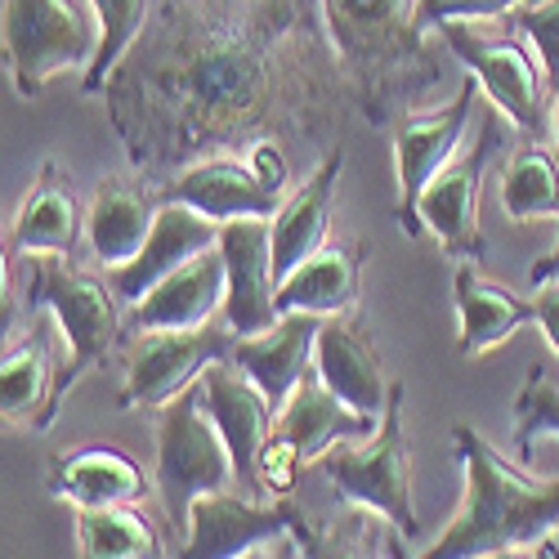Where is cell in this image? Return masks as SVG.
Returning a JSON list of instances; mask_svg holds the SVG:
<instances>
[{
	"instance_id": "cell-18",
	"label": "cell",
	"mask_w": 559,
	"mask_h": 559,
	"mask_svg": "<svg viewBox=\"0 0 559 559\" xmlns=\"http://www.w3.org/2000/svg\"><path fill=\"white\" fill-rule=\"evenodd\" d=\"M228 296V273H224V251L219 242L193 255L166 273L162 283L130 305V328L134 332H183V328H206L215 309H224Z\"/></svg>"
},
{
	"instance_id": "cell-29",
	"label": "cell",
	"mask_w": 559,
	"mask_h": 559,
	"mask_svg": "<svg viewBox=\"0 0 559 559\" xmlns=\"http://www.w3.org/2000/svg\"><path fill=\"white\" fill-rule=\"evenodd\" d=\"M76 550L85 559H153L162 555V542L126 501L76 510Z\"/></svg>"
},
{
	"instance_id": "cell-6",
	"label": "cell",
	"mask_w": 559,
	"mask_h": 559,
	"mask_svg": "<svg viewBox=\"0 0 559 559\" xmlns=\"http://www.w3.org/2000/svg\"><path fill=\"white\" fill-rule=\"evenodd\" d=\"M322 475H328L341 501L385 520L399 537L421 533L412 501V452L403 435V385H390V403L381 412L377 435H367L362 448L328 452L322 456Z\"/></svg>"
},
{
	"instance_id": "cell-17",
	"label": "cell",
	"mask_w": 559,
	"mask_h": 559,
	"mask_svg": "<svg viewBox=\"0 0 559 559\" xmlns=\"http://www.w3.org/2000/svg\"><path fill=\"white\" fill-rule=\"evenodd\" d=\"M219 228H224L219 219L202 215L189 202H162L144 251H139L130 264H121V269H108L112 273V292L121 296V305L144 300L166 273H175L179 264H189L193 255H202L206 247H215L219 242Z\"/></svg>"
},
{
	"instance_id": "cell-4",
	"label": "cell",
	"mask_w": 559,
	"mask_h": 559,
	"mask_svg": "<svg viewBox=\"0 0 559 559\" xmlns=\"http://www.w3.org/2000/svg\"><path fill=\"white\" fill-rule=\"evenodd\" d=\"M32 309L55 313L59 322V390H55V416L68 399V390L90 377L121 336V296L104 287L99 277L72 269L68 255H32V283H27Z\"/></svg>"
},
{
	"instance_id": "cell-8",
	"label": "cell",
	"mask_w": 559,
	"mask_h": 559,
	"mask_svg": "<svg viewBox=\"0 0 559 559\" xmlns=\"http://www.w3.org/2000/svg\"><path fill=\"white\" fill-rule=\"evenodd\" d=\"M377 426H381V416L354 412L318 371H309V377L292 390V399L277 407L273 435L260 452V488L287 497L305 465L322 461L332 452V443L367 439V435H377Z\"/></svg>"
},
{
	"instance_id": "cell-35",
	"label": "cell",
	"mask_w": 559,
	"mask_h": 559,
	"mask_svg": "<svg viewBox=\"0 0 559 559\" xmlns=\"http://www.w3.org/2000/svg\"><path fill=\"white\" fill-rule=\"evenodd\" d=\"M533 322L542 328V336H546V345L555 349V358H559V277L555 283H542V287H533Z\"/></svg>"
},
{
	"instance_id": "cell-30",
	"label": "cell",
	"mask_w": 559,
	"mask_h": 559,
	"mask_svg": "<svg viewBox=\"0 0 559 559\" xmlns=\"http://www.w3.org/2000/svg\"><path fill=\"white\" fill-rule=\"evenodd\" d=\"M90 10L99 14L104 40H99L95 63H90L85 76H81V90H85V95H99V90L112 81V72L121 68V59L134 50V40L144 36L148 14H153V0H90Z\"/></svg>"
},
{
	"instance_id": "cell-26",
	"label": "cell",
	"mask_w": 559,
	"mask_h": 559,
	"mask_svg": "<svg viewBox=\"0 0 559 559\" xmlns=\"http://www.w3.org/2000/svg\"><path fill=\"white\" fill-rule=\"evenodd\" d=\"M50 492L76 510L85 506H126L148 492V479L139 471V461H130L117 448H76L55 456L50 465Z\"/></svg>"
},
{
	"instance_id": "cell-5",
	"label": "cell",
	"mask_w": 559,
	"mask_h": 559,
	"mask_svg": "<svg viewBox=\"0 0 559 559\" xmlns=\"http://www.w3.org/2000/svg\"><path fill=\"white\" fill-rule=\"evenodd\" d=\"M157 497L175 533L189 537L193 501L238 484V465L215 426V416L202 399V385H189L157 412Z\"/></svg>"
},
{
	"instance_id": "cell-13",
	"label": "cell",
	"mask_w": 559,
	"mask_h": 559,
	"mask_svg": "<svg viewBox=\"0 0 559 559\" xmlns=\"http://www.w3.org/2000/svg\"><path fill=\"white\" fill-rule=\"evenodd\" d=\"M277 542H300L313 555V537L300 533V510L287 501L260 506L233 488L206 492L193 501L189 515V537H183V555L189 559H242V555H269Z\"/></svg>"
},
{
	"instance_id": "cell-27",
	"label": "cell",
	"mask_w": 559,
	"mask_h": 559,
	"mask_svg": "<svg viewBox=\"0 0 559 559\" xmlns=\"http://www.w3.org/2000/svg\"><path fill=\"white\" fill-rule=\"evenodd\" d=\"M358 264H362V251L328 242L277 283V309L283 313H322V318L349 313L358 300Z\"/></svg>"
},
{
	"instance_id": "cell-15",
	"label": "cell",
	"mask_w": 559,
	"mask_h": 559,
	"mask_svg": "<svg viewBox=\"0 0 559 559\" xmlns=\"http://www.w3.org/2000/svg\"><path fill=\"white\" fill-rule=\"evenodd\" d=\"M198 385H202V399H206L215 426L233 452V465H238V484L247 492H260V452L273 435L277 407L233 358H215L202 371Z\"/></svg>"
},
{
	"instance_id": "cell-3",
	"label": "cell",
	"mask_w": 559,
	"mask_h": 559,
	"mask_svg": "<svg viewBox=\"0 0 559 559\" xmlns=\"http://www.w3.org/2000/svg\"><path fill=\"white\" fill-rule=\"evenodd\" d=\"M318 14L371 126H385L390 108H407L439 72L416 32V0H318Z\"/></svg>"
},
{
	"instance_id": "cell-14",
	"label": "cell",
	"mask_w": 559,
	"mask_h": 559,
	"mask_svg": "<svg viewBox=\"0 0 559 559\" xmlns=\"http://www.w3.org/2000/svg\"><path fill=\"white\" fill-rule=\"evenodd\" d=\"M219 251L228 273L224 296V322L238 336L269 332L283 309H277V273H273V238L269 219H228L219 228Z\"/></svg>"
},
{
	"instance_id": "cell-24",
	"label": "cell",
	"mask_w": 559,
	"mask_h": 559,
	"mask_svg": "<svg viewBox=\"0 0 559 559\" xmlns=\"http://www.w3.org/2000/svg\"><path fill=\"white\" fill-rule=\"evenodd\" d=\"M452 300H456V318H461V336H456L461 358H479V354L506 345L520 328H528L537 318L533 296L524 300L501 283H488V277H479V264H456Z\"/></svg>"
},
{
	"instance_id": "cell-33",
	"label": "cell",
	"mask_w": 559,
	"mask_h": 559,
	"mask_svg": "<svg viewBox=\"0 0 559 559\" xmlns=\"http://www.w3.org/2000/svg\"><path fill=\"white\" fill-rule=\"evenodd\" d=\"M524 0H416V32L430 36L452 19L465 23H488V19H506L515 14Z\"/></svg>"
},
{
	"instance_id": "cell-16",
	"label": "cell",
	"mask_w": 559,
	"mask_h": 559,
	"mask_svg": "<svg viewBox=\"0 0 559 559\" xmlns=\"http://www.w3.org/2000/svg\"><path fill=\"white\" fill-rule=\"evenodd\" d=\"M162 202H189L202 215L228 224V219H273L283 206V193L269 189V183L251 170V162H233V157H202L179 166L162 189Z\"/></svg>"
},
{
	"instance_id": "cell-28",
	"label": "cell",
	"mask_w": 559,
	"mask_h": 559,
	"mask_svg": "<svg viewBox=\"0 0 559 559\" xmlns=\"http://www.w3.org/2000/svg\"><path fill=\"white\" fill-rule=\"evenodd\" d=\"M501 211L515 224L559 219V157L555 148L524 144L501 170Z\"/></svg>"
},
{
	"instance_id": "cell-2",
	"label": "cell",
	"mask_w": 559,
	"mask_h": 559,
	"mask_svg": "<svg viewBox=\"0 0 559 559\" xmlns=\"http://www.w3.org/2000/svg\"><path fill=\"white\" fill-rule=\"evenodd\" d=\"M456 456L465 471V497L439 542L421 555L430 559H488L510 550L559 555V475L533 479L510 465L484 435L456 426Z\"/></svg>"
},
{
	"instance_id": "cell-22",
	"label": "cell",
	"mask_w": 559,
	"mask_h": 559,
	"mask_svg": "<svg viewBox=\"0 0 559 559\" xmlns=\"http://www.w3.org/2000/svg\"><path fill=\"white\" fill-rule=\"evenodd\" d=\"M345 157L341 148L318 162V170L300 183L292 198H283L277 215L269 219V238H273V273L277 283L300 269L313 251L328 247V219H332V202H336V183H341Z\"/></svg>"
},
{
	"instance_id": "cell-7",
	"label": "cell",
	"mask_w": 559,
	"mask_h": 559,
	"mask_svg": "<svg viewBox=\"0 0 559 559\" xmlns=\"http://www.w3.org/2000/svg\"><path fill=\"white\" fill-rule=\"evenodd\" d=\"M99 40V14L76 0H5V68L23 99H36L40 85L63 72H85Z\"/></svg>"
},
{
	"instance_id": "cell-12",
	"label": "cell",
	"mask_w": 559,
	"mask_h": 559,
	"mask_svg": "<svg viewBox=\"0 0 559 559\" xmlns=\"http://www.w3.org/2000/svg\"><path fill=\"white\" fill-rule=\"evenodd\" d=\"M484 95L475 76H465L461 90L430 112H403L394 121V170H399V224L407 238H421V219H416V202L430 189V179L461 153L471 139L475 121V99Z\"/></svg>"
},
{
	"instance_id": "cell-31",
	"label": "cell",
	"mask_w": 559,
	"mask_h": 559,
	"mask_svg": "<svg viewBox=\"0 0 559 559\" xmlns=\"http://www.w3.org/2000/svg\"><path fill=\"white\" fill-rule=\"evenodd\" d=\"M542 439H559V381L546 367H528L524 390L515 394V435H510V443H515V456L524 465H533Z\"/></svg>"
},
{
	"instance_id": "cell-36",
	"label": "cell",
	"mask_w": 559,
	"mask_h": 559,
	"mask_svg": "<svg viewBox=\"0 0 559 559\" xmlns=\"http://www.w3.org/2000/svg\"><path fill=\"white\" fill-rule=\"evenodd\" d=\"M555 277H559V242H555V247H550V251H546V255H542V260L528 269V283H533V287L555 283Z\"/></svg>"
},
{
	"instance_id": "cell-20",
	"label": "cell",
	"mask_w": 559,
	"mask_h": 559,
	"mask_svg": "<svg viewBox=\"0 0 559 559\" xmlns=\"http://www.w3.org/2000/svg\"><path fill=\"white\" fill-rule=\"evenodd\" d=\"M162 198L126 175H108L85 206V247L104 269H121L144 251Z\"/></svg>"
},
{
	"instance_id": "cell-34",
	"label": "cell",
	"mask_w": 559,
	"mask_h": 559,
	"mask_svg": "<svg viewBox=\"0 0 559 559\" xmlns=\"http://www.w3.org/2000/svg\"><path fill=\"white\" fill-rule=\"evenodd\" d=\"M247 162H251V170H255V175L269 183V189L287 193V157H283V144H277L273 134H260V139H251Z\"/></svg>"
},
{
	"instance_id": "cell-23",
	"label": "cell",
	"mask_w": 559,
	"mask_h": 559,
	"mask_svg": "<svg viewBox=\"0 0 559 559\" xmlns=\"http://www.w3.org/2000/svg\"><path fill=\"white\" fill-rule=\"evenodd\" d=\"M81 228H85V215H81V202L72 193L63 166L45 162L14 215L5 255H72Z\"/></svg>"
},
{
	"instance_id": "cell-21",
	"label": "cell",
	"mask_w": 559,
	"mask_h": 559,
	"mask_svg": "<svg viewBox=\"0 0 559 559\" xmlns=\"http://www.w3.org/2000/svg\"><path fill=\"white\" fill-rule=\"evenodd\" d=\"M322 313H283L269 332L260 336H238L233 345V362L269 394L273 407H283L292 390L313 371V345H318Z\"/></svg>"
},
{
	"instance_id": "cell-11",
	"label": "cell",
	"mask_w": 559,
	"mask_h": 559,
	"mask_svg": "<svg viewBox=\"0 0 559 559\" xmlns=\"http://www.w3.org/2000/svg\"><path fill=\"white\" fill-rule=\"evenodd\" d=\"M238 332L228 328H183V332H139V341L126 349V381L117 394L121 412H162L170 399H179L189 385L202 381V371L215 358H233Z\"/></svg>"
},
{
	"instance_id": "cell-37",
	"label": "cell",
	"mask_w": 559,
	"mask_h": 559,
	"mask_svg": "<svg viewBox=\"0 0 559 559\" xmlns=\"http://www.w3.org/2000/svg\"><path fill=\"white\" fill-rule=\"evenodd\" d=\"M550 134H555V157H559V90L550 95Z\"/></svg>"
},
{
	"instance_id": "cell-25",
	"label": "cell",
	"mask_w": 559,
	"mask_h": 559,
	"mask_svg": "<svg viewBox=\"0 0 559 559\" xmlns=\"http://www.w3.org/2000/svg\"><path fill=\"white\" fill-rule=\"evenodd\" d=\"M59 362L55 345L45 341L40 322L0 358V412L5 426H32L45 435L55 426V390H59Z\"/></svg>"
},
{
	"instance_id": "cell-10",
	"label": "cell",
	"mask_w": 559,
	"mask_h": 559,
	"mask_svg": "<svg viewBox=\"0 0 559 559\" xmlns=\"http://www.w3.org/2000/svg\"><path fill=\"white\" fill-rule=\"evenodd\" d=\"M439 36L448 45V55L461 59L465 72L479 81L488 104L524 139L546 134V95H550V85H542V72H537V63L524 50L520 36H492L479 23H465V19L443 23Z\"/></svg>"
},
{
	"instance_id": "cell-19",
	"label": "cell",
	"mask_w": 559,
	"mask_h": 559,
	"mask_svg": "<svg viewBox=\"0 0 559 559\" xmlns=\"http://www.w3.org/2000/svg\"><path fill=\"white\" fill-rule=\"evenodd\" d=\"M313 371L328 381L354 412L381 416L390 403V381L381 354L371 345V336L362 332V322L354 313H332L322 318L318 328V345H313Z\"/></svg>"
},
{
	"instance_id": "cell-32",
	"label": "cell",
	"mask_w": 559,
	"mask_h": 559,
	"mask_svg": "<svg viewBox=\"0 0 559 559\" xmlns=\"http://www.w3.org/2000/svg\"><path fill=\"white\" fill-rule=\"evenodd\" d=\"M515 32L528 40V50L537 55L550 95L559 90V0H524L515 10Z\"/></svg>"
},
{
	"instance_id": "cell-9",
	"label": "cell",
	"mask_w": 559,
	"mask_h": 559,
	"mask_svg": "<svg viewBox=\"0 0 559 559\" xmlns=\"http://www.w3.org/2000/svg\"><path fill=\"white\" fill-rule=\"evenodd\" d=\"M506 117L492 108L479 117L475 139L465 144L435 179L430 189L416 202V219L421 233L430 228L435 242L456 260V264H479L484 260V233H479V193H484V175L492 166V157L506 144Z\"/></svg>"
},
{
	"instance_id": "cell-1",
	"label": "cell",
	"mask_w": 559,
	"mask_h": 559,
	"mask_svg": "<svg viewBox=\"0 0 559 559\" xmlns=\"http://www.w3.org/2000/svg\"><path fill=\"white\" fill-rule=\"evenodd\" d=\"M305 5L287 10L277 23H251V19H198L189 23V36H179L175 23L162 27V40L144 45V59H121L112 81L121 85H148L157 81V108L139 112V121H121L126 144L144 134L166 108L170 117L134 148V166H183L189 153L206 144H238L242 134L260 126L273 99V50L269 40L300 27ZM108 81V85H112Z\"/></svg>"
}]
</instances>
